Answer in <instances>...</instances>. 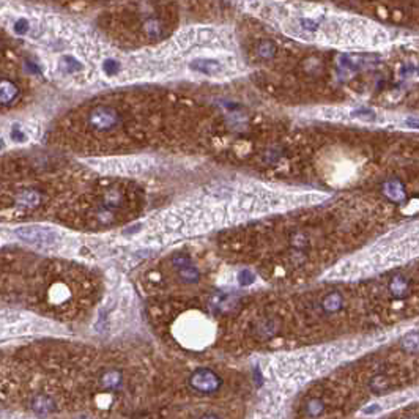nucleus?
Here are the masks:
<instances>
[{"label": "nucleus", "mask_w": 419, "mask_h": 419, "mask_svg": "<svg viewBox=\"0 0 419 419\" xmlns=\"http://www.w3.org/2000/svg\"><path fill=\"white\" fill-rule=\"evenodd\" d=\"M342 306H344V298L337 292H333L321 299V309L327 314H336L342 309Z\"/></svg>", "instance_id": "obj_11"}, {"label": "nucleus", "mask_w": 419, "mask_h": 419, "mask_svg": "<svg viewBox=\"0 0 419 419\" xmlns=\"http://www.w3.org/2000/svg\"><path fill=\"white\" fill-rule=\"evenodd\" d=\"M385 193L392 200H401L404 197V189H402V186L399 183H388L385 186Z\"/></svg>", "instance_id": "obj_21"}, {"label": "nucleus", "mask_w": 419, "mask_h": 419, "mask_svg": "<svg viewBox=\"0 0 419 419\" xmlns=\"http://www.w3.org/2000/svg\"><path fill=\"white\" fill-rule=\"evenodd\" d=\"M290 244L295 251H302L309 246V237L304 234V232H293L292 237H290Z\"/></svg>", "instance_id": "obj_18"}, {"label": "nucleus", "mask_w": 419, "mask_h": 419, "mask_svg": "<svg viewBox=\"0 0 419 419\" xmlns=\"http://www.w3.org/2000/svg\"><path fill=\"white\" fill-rule=\"evenodd\" d=\"M32 407L38 413H49L54 408V402L51 397H48V395H38V397L33 399Z\"/></svg>", "instance_id": "obj_17"}, {"label": "nucleus", "mask_w": 419, "mask_h": 419, "mask_svg": "<svg viewBox=\"0 0 419 419\" xmlns=\"http://www.w3.org/2000/svg\"><path fill=\"white\" fill-rule=\"evenodd\" d=\"M325 410V405L320 399H311L308 404H306V414L311 416V417H317L323 413Z\"/></svg>", "instance_id": "obj_20"}, {"label": "nucleus", "mask_w": 419, "mask_h": 419, "mask_svg": "<svg viewBox=\"0 0 419 419\" xmlns=\"http://www.w3.org/2000/svg\"><path fill=\"white\" fill-rule=\"evenodd\" d=\"M402 348L408 353H419V331L408 333L401 340Z\"/></svg>", "instance_id": "obj_15"}, {"label": "nucleus", "mask_w": 419, "mask_h": 419, "mask_svg": "<svg viewBox=\"0 0 419 419\" xmlns=\"http://www.w3.org/2000/svg\"><path fill=\"white\" fill-rule=\"evenodd\" d=\"M414 397H416V394H413L411 391H408V392H399V394H391V395H386V397H383V399H380L377 402H372V404L366 405L361 410V414H364V416H377L380 413H385V411H389V410H394V408H399V407L411 402Z\"/></svg>", "instance_id": "obj_3"}, {"label": "nucleus", "mask_w": 419, "mask_h": 419, "mask_svg": "<svg viewBox=\"0 0 419 419\" xmlns=\"http://www.w3.org/2000/svg\"><path fill=\"white\" fill-rule=\"evenodd\" d=\"M405 125H407V128H410V129H419V119L410 117V119L405 120Z\"/></svg>", "instance_id": "obj_30"}, {"label": "nucleus", "mask_w": 419, "mask_h": 419, "mask_svg": "<svg viewBox=\"0 0 419 419\" xmlns=\"http://www.w3.org/2000/svg\"><path fill=\"white\" fill-rule=\"evenodd\" d=\"M122 122L120 112L110 106H100L90 110L87 117V125L98 132H107L115 129Z\"/></svg>", "instance_id": "obj_1"}, {"label": "nucleus", "mask_w": 419, "mask_h": 419, "mask_svg": "<svg viewBox=\"0 0 419 419\" xmlns=\"http://www.w3.org/2000/svg\"><path fill=\"white\" fill-rule=\"evenodd\" d=\"M17 93H19L17 87H16L11 81H7V79H5V81L2 82V87H0V100H2L4 104L11 103V101L17 97Z\"/></svg>", "instance_id": "obj_14"}, {"label": "nucleus", "mask_w": 419, "mask_h": 419, "mask_svg": "<svg viewBox=\"0 0 419 419\" xmlns=\"http://www.w3.org/2000/svg\"><path fill=\"white\" fill-rule=\"evenodd\" d=\"M408 419H419V417H408Z\"/></svg>", "instance_id": "obj_32"}, {"label": "nucleus", "mask_w": 419, "mask_h": 419, "mask_svg": "<svg viewBox=\"0 0 419 419\" xmlns=\"http://www.w3.org/2000/svg\"><path fill=\"white\" fill-rule=\"evenodd\" d=\"M353 117L363 120V122H375L377 120V113L374 110H370V109H358V110H353Z\"/></svg>", "instance_id": "obj_23"}, {"label": "nucleus", "mask_w": 419, "mask_h": 419, "mask_svg": "<svg viewBox=\"0 0 419 419\" xmlns=\"http://www.w3.org/2000/svg\"><path fill=\"white\" fill-rule=\"evenodd\" d=\"M100 386L104 391H119L123 386V374L117 369H107L100 377Z\"/></svg>", "instance_id": "obj_5"}, {"label": "nucleus", "mask_w": 419, "mask_h": 419, "mask_svg": "<svg viewBox=\"0 0 419 419\" xmlns=\"http://www.w3.org/2000/svg\"><path fill=\"white\" fill-rule=\"evenodd\" d=\"M84 66L82 63H79L74 57L71 55H65L62 59V69H63V73H68V74H74L78 71H81Z\"/></svg>", "instance_id": "obj_19"}, {"label": "nucleus", "mask_w": 419, "mask_h": 419, "mask_svg": "<svg viewBox=\"0 0 419 419\" xmlns=\"http://www.w3.org/2000/svg\"><path fill=\"white\" fill-rule=\"evenodd\" d=\"M189 68L193 71H197V73H202V74H206V76H215V74H219L222 73V65L218 62V60H212V59H199V60H194L191 62Z\"/></svg>", "instance_id": "obj_8"}, {"label": "nucleus", "mask_w": 419, "mask_h": 419, "mask_svg": "<svg viewBox=\"0 0 419 419\" xmlns=\"http://www.w3.org/2000/svg\"><path fill=\"white\" fill-rule=\"evenodd\" d=\"M277 331H279V321L274 317L260 318L254 327L255 336L260 337V339H270V337L276 336Z\"/></svg>", "instance_id": "obj_7"}, {"label": "nucleus", "mask_w": 419, "mask_h": 419, "mask_svg": "<svg viewBox=\"0 0 419 419\" xmlns=\"http://www.w3.org/2000/svg\"><path fill=\"white\" fill-rule=\"evenodd\" d=\"M279 159H281V148H270L263 155V161L268 164H274Z\"/></svg>", "instance_id": "obj_24"}, {"label": "nucleus", "mask_w": 419, "mask_h": 419, "mask_svg": "<svg viewBox=\"0 0 419 419\" xmlns=\"http://www.w3.org/2000/svg\"><path fill=\"white\" fill-rule=\"evenodd\" d=\"M191 389L197 394H215L222 386V378L216 374V372L209 369H197L189 375L188 380Z\"/></svg>", "instance_id": "obj_2"}, {"label": "nucleus", "mask_w": 419, "mask_h": 419, "mask_svg": "<svg viewBox=\"0 0 419 419\" xmlns=\"http://www.w3.org/2000/svg\"><path fill=\"white\" fill-rule=\"evenodd\" d=\"M177 276H178L180 281H183L186 284H197L200 281V271L194 263L177 270Z\"/></svg>", "instance_id": "obj_12"}, {"label": "nucleus", "mask_w": 419, "mask_h": 419, "mask_svg": "<svg viewBox=\"0 0 419 419\" xmlns=\"http://www.w3.org/2000/svg\"><path fill=\"white\" fill-rule=\"evenodd\" d=\"M299 22H301L299 26H301L302 29H306V30L314 32V30H317V29H318V24H317L315 21H312V19H308V17H306V19H299Z\"/></svg>", "instance_id": "obj_28"}, {"label": "nucleus", "mask_w": 419, "mask_h": 419, "mask_svg": "<svg viewBox=\"0 0 419 419\" xmlns=\"http://www.w3.org/2000/svg\"><path fill=\"white\" fill-rule=\"evenodd\" d=\"M200 419H222V417H219L218 414H213V413H209V414H205V416H202Z\"/></svg>", "instance_id": "obj_31"}, {"label": "nucleus", "mask_w": 419, "mask_h": 419, "mask_svg": "<svg viewBox=\"0 0 419 419\" xmlns=\"http://www.w3.org/2000/svg\"><path fill=\"white\" fill-rule=\"evenodd\" d=\"M254 279V276H252V273H249L247 270H244V271H241L240 273V281L243 282V284H249L251 281Z\"/></svg>", "instance_id": "obj_29"}, {"label": "nucleus", "mask_w": 419, "mask_h": 419, "mask_svg": "<svg viewBox=\"0 0 419 419\" xmlns=\"http://www.w3.org/2000/svg\"><path fill=\"white\" fill-rule=\"evenodd\" d=\"M125 203V193L119 188H110L107 189L103 197H101V206L110 212H117L119 208H122Z\"/></svg>", "instance_id": "obj_6"}, {"label": "nucleus", "mask_w": 419, "mask_h": 419, "mask_svg": "<svg viewBox=\"0 0 419 419\" xmlns=\"http://www.w3.org/2000/svg\"><path fill=\"white\" fill-rule=\"evenodd\" d=\"M11 139L14 142H17V144H22V142H26L27 141V136H26V132L21 129V126L19 125H14L13 128H11Z\"/></svg>", "instance_id": "obj_25"}, {"label": "nucleus", "mask_w": 419, "mask_h": 419, "mask_svg": "<svg viewBox=\"0 0 419 419\" xmlns=\"http://www.w3.org/2000/svg\"><path fill=\"white\" fill-rule=\"evenodd\" d=\"M276 52H277V46L273 41H270V40L260 41L259 46H257V54H259V57L262 60H271V59H274Z\"/></svg>", "instance_id": "obj_16"}, {"label": "nucleus", "mask_w": 419, "mask_h": 419, "mask_svg": "<svg viewBox=\"0 0 419 419\" xmlns=\"http://www.w3.org/2000/svg\"><path fill=\"white\" fill-rule=\"evenodd\" d=\"M408 289H410V282H408V279L405 276H395V277H392V281L389 284V292L394 296H404V295H407Z\"/></svg>", "instance_id": "obj_13"}, {"label": "nucleus", "mask_w": 419, "mask_h": 419, "mask_svg": "<svg viewBox=\"0 0 419 419\" xmlns=\"http://www.w3.org/2000/svg\"><path fill=\"white\" fill-rule=\"evenodd\" d=\"M142 32L145 36H148L151 40H159L162 35H164V24H162V21L158 17H150L144 22Z\"/></svg>", "instance_id": "obj_10"}, {"label": "nucleus", "mask_w": 419, "mask_h": 419, "mask_svg": "<svg viewBox=\"0 0 419 419\" xmlns=\"http://www.w3.org/2000/svg\"><path fill=\"white\" fill-rule=\"evenodd\" d=\"M13 29H14V32L17 35H26L30 30V24H29L27 19H19V21H16V24H14Z\"/></svg>", "instance_id": "obj_26"}, {"label": "nucleus", "mask_w": 419, "mask_h": 419, "mask_svg": "<svg viewBox=\"0 0 419 419\" xmlns=\"http://www.w3.org/2000/svg\"><path fill=\"white\" fill-rule=\"evenodd\" d=\"M43 194L36 189H24L16 196V203L24 208H35L41 203Z\"/></svg>", "instance_id": "obj_9"}, {"label": "nucleus", "mask_w": 419, "mask_h": 419, "mask_svg": "<svg viewBox=\"0 0 419 419\" xmlns=\"http://www.w3.org/2000/svg\"><path fill=\"white\" fill-rule=\"evenodd\" d=\"M16 235L26 243L36 244V246H51L57 240V234L51 228L38 227V225H27L16 230Z\"/></svg>", "instance_id": "obj_4"}, {"label": "nucleus", "mask_w": 419, "mask_h": 419, "mask_svg": "<svg viewBox=\"0 0 419 419\" xmlns=\"http://www.w3.org/2000/svg\"><path fill=\"white\" fill-rule=\"evenodd\" d=\"M103 69H104V73H107V74H115L120 69V65H119V62L117 60H106L104 63H103Z\"/></svg>", "instance_id": "obj_27"}, {"label": "nucleus", "mask_w": 419, "mask_h": 419, "mask_svg": "<svg viewBox=\"0 0 419 419\" xmlns=\"http://www.w3.org/2000/svg\"><path fill=\"white\" fill-rule=\"evenodd\" d=\"M388 388H389V382H388V378L383 377V375H378V377H375V378H372V382H370V389L374 391V392H377V394L385 392Z\"/></svg>", "instance_id": "obj_22"}]
</instances>
